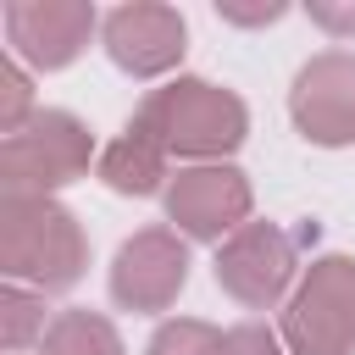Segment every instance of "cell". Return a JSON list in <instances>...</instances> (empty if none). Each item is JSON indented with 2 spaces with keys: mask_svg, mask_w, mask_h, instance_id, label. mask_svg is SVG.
Wrapping results in <instances>:
<instances>
[{
  "mask_svg": "<svg viewBox=\"0 0 355 355\" xmlns=\"http://www.w3.org/2000/svg\"><path fill=\"white\" fill-rule=\"evenodd\" d=\"M128 133L150 139L155 150H166V161H194L211 166L222 155H233L250 133V111L233 89L205 83V78H172L161 89H150L139 100V111L128 116Z\"/></svg>",
  "mask_w": 355,
  "mask_h": 355,
  "instance_id": "6da1fadb",
  "label": "cell"
},
{
  "mask_svg": "<svg viewBox=\"0 0 355 355\" xmlns=\"http://www.w3.org/2000/svg\"><path fill=\"white\" fill-rule=\"evenodd\" d=\"M89 239L55 194H0V272L6 283L61 294L83 277Z\"/></svg>",
  "mask_w": 355,
  "mask_h": 355,
  "instance_id": "7a4b0ae2",
  "label": "cell"
},
{
  "mask_svg": "<svg viewBox=\"0 0 355 355\" xmlns=\"http://www.w3.org/2000/svg\"><path fill=\"white\" fill-rule=\"evenodd\" d=\"M89 161H100L89 122L44 105L17 133L0 139V189L6 194H55L72 178H83Z\"/></svg>",
  "mask_w": 355,
  "mask_h": 355,
  "instance_id": "3957f363",
  "label": "cell"
},
{
  "mask_svg": "<svg viewBox=\"0 0 355 355\" xmlns=\"http://www.w3.org/2000/svg\"><path fill=\"white\" fill-rule=\"evenodd\" d=\"M288 355H355V255H322L283 305Z\"/></svg>",
  "mask_w": 355,
  "mask_h": 355,
  "instance_id": "277c9868",
  "label": "cell"
},
{
  "mask_svg": "<svg viewBox=\"0 0 355 355\" xmlns=\"http://www.w3.org/2000/svg\"><path fill=\"white\" fill-rule=\"evenodd\" d=\"M300 272V239L283 222H244L216 244V288L244 311H272Z\"/></svg>",
  "mask_w": 355,
  "mask_h": 355,
  "instance_id": "5b68a950",
  "label": "cell"
},
{
  "mask_svg": "<svg viewBox=\"0 0 355 355\" xmlns=\"http://www.w3.org/2000/svg\"><path fill=\"white\" fill-rule=\"evenodd\" d=\"M250 178L227 161H211V166H183L172 183H166V216L183 239H200V244H222L233 239L244 222H250Z\"/></svg>",
  "mask_w": 355,
  "mask_h": 355,
  "instance_id": "8992f818",
  "label": "cell"
},
{
  "mask_svg": "<svg viewBox=\"0 0 355 355\" xmlns=\"http://www.w3.org/2000/svg\"><path fill=\"white\" fill-rule=\"evenodd\" d=\"M288 116L300 139L338 150L355 144V50H322L294 72L288 89Z\"/></svg>",
  "mask_w": 355,
  "mask_h": 355,
  "instance_id": "52a82bcc",
  "label": "cell"
},
{
  "mask_svg": "<svg viewBox=\"0 0 355 355\" xmlns=\"http://www.w3.org/2000/svg\"><path fill=\"white\" fill-rule=\"evenodd\" d=\"M189 283V244L178 239V227H139L133 239H122L116 261H111V300L122 311H166Z\"/></svg>",
  "mask_w": 355,
  "mask_h": 355,
  "instance_id": "ba28073f",
  "label": "cell"
},
{
  "mask_svg": "<svg viewBox=\"0 0 355 355\" xmlns=\"http://www.w3.org/2000/svg\"><path fill=\"white\" fill-rule=\"evenodd\" d=\"M100 44H105V55H111L128 78H161V72H172V67L183 61V50H189V22H183L178 6L133 0V6L105 11Z\"/></svg>",
  "mask_w": 355,
  "mask_h": 355,
  "instance_id": "9c48e42d",
  "label": "cell"
},
{
  "mask_svg": "<svg viewBox=\"0 0 355 355\" xmlns=\"http://www.w3.org/2000/svg\"><path fill=\"white\" fill-rule=\"evenodd\" d=\"M100 28L89 0H11L6 6V39L11 55L39 67V72H61L83 55L89 33Z\"/></svg>",
  "mask_w": 355,
  "mask_h": 355,
  "instance_id": "30bf717a",
  "label": "cell"
},
{
  "mask_svg": "<svg viewBox=\"0 0 355 355\" xmlns=\"http://www.w3.org/2000/svg\"><path fill=\"white\" fill-rule=\"evenodd\" d=\"M166 150H155L150 139H139V133H128L122 128V139H111L105 150H100V161H94V172H100V183L111 189V194H133V200H144V194H161L166 189Z\"/></svg>",
  "mask_w": 355,
  "mask_h": 355,
  "instance_id": "8fae6325",
  "label": "cell"
},
{
  "mask_svg": "<svg viewBox=\"0 0 355 355\" xmlns=\"http://www.w3.org/2000/svg\"><path fill=\"white\" fill-rule=\"evenodd\" d=\"M39 355H128V349H122V333H116L111 316L72 305V311L50 316V333L39 338Z\"/></svg>",
  "mask_w": 355,
  "mask_h": 355,
  "instance_id": "7c38bea8",
  "label": "cell"
},
{
  "mask_svg": "<svg viewBox=\"0 0 355 355\" xmlns=\"http://www.w3.org/2000/svg\"><path fill=\"white\" fill-rule=\"evenodd\" d=\"M50 322H44V294L39 288H22V283H6L0 288V349L6 355H22L33 338H44Z\"/></svg>",
  "mask_w": 355,
  "mask_h": 355,
  "instance_id": "4fadbf2b",
  "label": "cell"
},
{
  "mask_svg": "<svg viewBox=\"0 0 355 355\" xmlns=\"http://www.w3.org/2000/svg\"><path fill=\"white\" fill-rule=\"evenodd\" d=\"M222 349H227V333L200 322V316H172L144 344V355H222Z\"/></svg>",
  "mask_w": 355,
  "mask_h": 355,
  "instance_id": "5bb4252c",
  "label": "cell"
},
{
  "mask_svg": "<svg viewBox=\"0 0 355 355\" xmlns=\"http://www.w3.org/2000/svg\"><path fill=\"white\" fill-rule=\"evenodd\" d=\"M33 111L39 105H33V83H28L22 61L17 55H0V133H17Z\"/></svg>",
  "mask_w": 355,
  "mask_h": 355,
  "instance_id": "9a60e30c",
  "label": "cell"
},
{
  "mask_svg": "<svg viewBox=\"0 0 355 355\" xmlns=\"http://www.w3.org/2000/svg\"><path fill=\"white\" fill-rule=\"evenodd\" d=\"M222 355H288V344L266 322H239V327H227V349Z\"/></svg>",
  "mask_w": 355,
  "mask_h": 355,
  "instance_id": "2e32d148",
  "label": "cell"
},
{
  "mask_svg": "<svg viewBox=\"0 0 355 355\" xmlns=\"http://www.w3.org/2000/svg\"><path fill=\"white\" fill-rule=\"evenodd\" d=\"M305 11L327 39H355V0H311Z\"/></svg>",
  "mask_w": 355,
  "mask_h": 355,
  "instance_id": "e0dca14e",
  "label": "cell"
},
{
  "mask_svg": "<svg viewBox=\"0 0 355 355\" xmlns=\"http://www.w3.org/2000/svg\"><path fill=\"white\" fill-rule=\"evenodd\" d=\"M216 17L222 22H233V28H266V22H283L288 17V6H239V0H216Z\"/></svg>",
  "mask_w": 355,
  "mask_h": 355,
  "instance_id": "ac0fdd59",
  "label": "cell"
}]
</instances>
